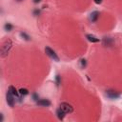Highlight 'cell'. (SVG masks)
I'll return each mask as SVG.
<instances>
[{"label":"cell","instance_id":"cell-1","mask_svg":"<svg viewBox=\"0 0 122 122\" xmlns=\"http://www.w3.org/2000/svg\"><path fill=\"white\" fill-rule=\"evenodd\" d=\"M11 41L10 40H7L4 44H3V46H2V49H1V56L2 57H5L7 54H8V52H9V51L10 50V48H11Z\"/></svg>","mask_w":122,"mask_h":122},{"label":"cell","instance_id":"cell-2","mask_svg":"<svg viewBox=\"0 0 122 122\" xmlns=\"http://www.w3.org/2000/svg\"><path fill=\"white\" fill-rule=\"evenodd\" d=\"M45 52H46V54H47L49 57H51V58L53 59L54 61H59V57L57 56V54L55 53V51H54L53 50H51L50 47H46V48H45Z\"/></svg>","mask_w":122,"mask_h":122},{"label":"cell","instance_id":"cell-3","mask_svg":"<svg viewBox=\"0 0 122 122\" xmlns=\"http://www.w3.org/2000/svg\"><path fill=\"white\" fill-rule=\"evenodd\" d=\"M59 108H60L61 110H63L66 113H71V112H73L72 106H71V104L67 103V102H62V103L60 104V107H59Z\"/></svg>","mask_w":122,"mask_h":122},{"label":"cell","instance_id":"cell-4","mask_svg":"<svg viewBox=\"0 0 122 122\" xmlns=\"http://www.w3.org/2000/svg\"><path fill=\"white\" fill-rule=\"evenodd\" d=\"M14 95L10 92L8 91L7 93H6V99H7V103L10 107H13L14 106Z\"/></svg>","mask_w":122,"mask_h":122},{"label":"cell","instance_id":"cell-5","mask_svg":"<svg viewBox=\"0 0 122 122\" xmlns=\"http://www.w3.org/2000/svg\"><path fill=\"white\" fill-rule=\"evenodd\" d=\"M38 106H43V107H49L51 105V102L48 99H40L37 101Z\"/></svg>","mask_w":122,"mask_h":122},{"label":"cell","instance_id":"cell-6","mask_svg":"<svg viewBox=\"0 0 122 122\" xmlns=\"http://www.w3.org/2000/svg\"><path fill=\"white\" fill-rule=\"evenodd\" d=\"M87 39L90 41V42H92V43H97V42H99L100 41V39L99 38H97V37H95L94 35H92V34H87Z\"/></svg>","mask_w":122,"mask_h":122},{"label":"cell","instance_id":"cell-7","mask_svg":"<svg viewBox=\"0 0 122 122\" xmlns=\"http://www.w3.org/2000/svg\"><path fill=\"white\" fill-rule=\"evenodd\" d=\"M99 17V12L98 11H93L91 13V16H90V19L92 22H95Z\"/></svg>","mask_w":122,"mask_h":122},{"label":"cell","instance_id":"cell-8","mask_svg":"<svg viewBox=\"0 0 122 122\" xmlns=\"http://www.w3.org/2000/svg\"><path fill=\"white\" fill-rule=\"evenodd\" d=\"M107 96L110 97V98H112V99H113V98H117V97L119 96V94L116 93L114 91H111V90H110V91L107 92Z\"/></svg>","mask_w":122,"mask_h":122},{"label":"cell","instance_id":"cell-9","mask_svg":"<svg viewBox=\"0 0 122 122\" xmlns=\"http://www.w3.org/2000/svg\"><path fill=\"white\" fill-rule=\"evenodd\" d=\"M65 113H66V112H65L63 110H61L60 108L56 111V114H57V117H58L59 120H62V119L65 117Z\"/></svg>","mask_w":122,"mask_h":122},{"label":"cell","instance_id":"cell-10","mask_svg":"<svg viewBox=\"0 0 122 122\" xmlns=\"http://www.w3.org/2000/svg\"><path fill=\"white\" fill-rule=\"evenodd\" d=\"M9 91H10L14 96H18V92L16 91V89H15L13 86H10V87H9Z\"/></svg>","mask_w":122,"mask_h":122},{"label":"cell","instance_id":"cell-11","mask_svg":"<svg viewBox=\"0 0 122 122\" xmlns=\"http://www.w3.org/2000/svg\"><path fill=\"white\" fill-rule=\"evenodd\" d=\"M19 93H20L21 95H27V94L29 93V91H28L27 89H25V88H22V89L19 90Z\"/></svg>","mask_w":122,"mask_h":122},{"label":"cell","instance_id":"cell-12","mask_svg":"<svg viewBox=\"0 0 122 122\" xmlns=\"http://www.w3.org/2000/svg\"><path fill=\"white\" fill-rule=\"evenodd\" d=\"M5 29H6V30L10 31V30H11V29H12V26H11L10 23H8V24H6V25H5Z\"/></svg>","mask_w":122,"mask_h":122},{"label":"cell","instance_id":"cell-13","mask_svg":"<svg viewBox=\"0 0 122 122\" xmlns=\"http://www.w3.org/2000/svg\"><path fill=\"white\" fill-rule=\"evenodd\" d=\"M21 36H22V37H25V39H26V40H29V38H30L26 33H21Z\"/></svg>","mask_w":122,"mask_h":122},{"label":"cell","instance_id":"cell-14","mask_svg":"<svg viewBox=\"0 0 122 122\" xmlns=\"http://www.w3.org/2000/svg\"><path fill=\"white\" fill-rule=\"evenodd\" d=\"M59 82H60V77H59V75H56V83L59 84Z\"/></svg>","mask_w":122,"mask_h":122},{"label":"cell","instance_id":"cell-15","mask_svg":"<svg viewBox=\"0 0 122 122\" xmlns=\"http://www.w3.org/2000/svg\"><path fill=\"white\" fill-rule=\"evenodd\" d=\"M95 4H101L102 3V0H93Z\"/></svg>","mask_w":122,"mask_h":122},{"label":"cell","instance_id":"cell-16","mask_svg":"<svg viewBox=\"0 0 122 122\" xmlns=\"http://www.w3.org/2000/svg\"><path fill=\"white\" fill-rule=\"evenodd\" d=\"M33 2L34 3H39V2H41V0H33Z\"/></svg>","mask_w":122,"mask_h":122},{"label":"cell","instance_id":"cell-17","mask_svg":"<svg viewBox=\"0 0 122 122\" xmlns=\"http://www.w3.org/2000/svg\"><path fill=\"white\" fill-rule=\"evenodd\" d=\"M18 1H20V0H18Z\"/></svg>","mask_w":122,"mask_h":122}]
</instances>
